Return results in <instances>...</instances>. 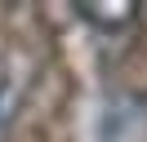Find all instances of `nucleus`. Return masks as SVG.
<instances>
[{"instance_id": "1", "label": "nucleus", "mask_w": 147, "mask_h": 142, "mask_svg": "<svg viewBox=\"0 0 147 142\" xmlns=\"http://www.w3.org/2000/svg\"><path fill=\"white\" fill-rule=\"evenodd\" d=\"M98 142H147V93L143 89H116L102 107Z\"/></svg>"}, {"instance_id": "2", "label": "nucleus", "mask_w": 147, "mask_h": 142, "mask_svg": "<svg viewBox=\"0 0 147 142\" xmlns=\"http://www.w3.org/2000/svg\"><path fill=\"white\" fill-rule=\"evenodd\" d=\"M76 13L94 27V31H111V36H125L129 27H138V5H76Z\"/></svg>"}, {"instance_id": "3", "label": "nucleus", "mask_w": 147, "mask_h": 142, "mask_svg": "<svg viewBox=\"0 0 147 142\" xmlns=\"http://www.w3.org/2000/svg\"><path fill=\"white\" fill-rule=\"evenodd\" d=\"M13 107H18V89H13L9 71L0 67V133L9 129V115H13Z\"/></svg>"}]
</instances>
